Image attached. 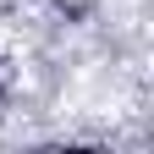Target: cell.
<instances>
[{"label": "cell", "mask_w": 154, "mask_h": 154, "mask_svg": "<svg viewBox=\"0 0 154 154\" xmlns=\"http://www.w3.org/2000/svg\"><path fill=\"white\" fill-rule=\"evenodd\" d=\"M17 99V61H11V55H0V110H6Z\"/></svg>", "instance_id": "cell-1"}]
</instances>
